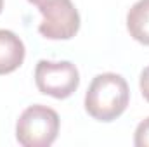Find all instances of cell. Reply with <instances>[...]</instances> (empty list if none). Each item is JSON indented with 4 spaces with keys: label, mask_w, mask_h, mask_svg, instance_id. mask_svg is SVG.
Listing matches in <instances>:
<instances>
[{
    "label": "cell",
    "mask_w": 149,
    "mask_h": 147,
    "mask_svg": "<svg viewBox=\"0 0 149 147\" xmlns=\"http://www.w3.org/2000/svg\"><path fill=\"white\" fill-rule=\"evenodd\" d=\"M59 116L43 104H33L21 112L16 123L17 142L24 147H49L57 137Z\"/></svg>",
    "instance_id": "obj_2"
},
{
    "label": "cell",
    "mask_w": 149,
    "mask_h": 147,
    "mask_svg": "<svg viewBox=\"0 0 149 147\" xmlns=\"http://www.w3.org/2000/svg\"><path fill=\"white\" fill-rule=\"evenodd\" d=\"M2 3H3V0H0V10H2Z\"/></svg>",
    "instance_id": "obj_9"
},
{
    "label": "cell",
    "mask_w": 149,
    "mask_h": 147,
    "mask_svg": "<svg viewBox=\"0 0 149 147\" xmlns=\"http://www.w3.org/2000/svg\"><path fill=\"white\" fill-rule=\"evenodd\" d=\"M135 146L149 147V118L142 119L135 130Z\"/></svg>",
    "instance_id": "obj_7"
},
{
    "label": "cell",
    "mask_w": 149,
    "mask_h": 147,
    "mask_svg": "<svg viewBox=\"0 0 149 147\" xmlns=\"http://www.w3.org/2000/svg\"><path fill=\"white\" fill-rule=\"evenodd\" d=\"M127 28L130 37L149 45V0L135 2L127 14Z\"/></svg>",
    "instance_id": "obj_6"
},
{
    "label": "cell",
    "mask_w": 149,
    "mask_h": 147,
    "mask_svg": "<svg viewBox=\"0 0 149 147\" xmlns=\"http://www.w3.org/2000/svg\"><path fill=\"white\" fill-rule=\"evenodd\" d=\"M35 3L43 19L38 31L50 40H66L74 37L80 28V14L71 0H30Z\"/></svg>",
    "instance_id": "obj_3"
},
{
    "label": "cell",
    "mask_w": 149,
    "mask_h": 147,
    "mask_svg": "<svg viewBox=\"0 0 149 147\" xmlns=\"http://www.w3.org/2000/svg\"><path fill=\"white\" fill-rule=\"evenodd\" d=\"M24 61V43L16 33L0 30V74L12 73Z\"/></svg>",
    "instance_id": "obj_5"
},
{
    "label": "cell",
    "mask_w": 149,
    "mask_h": 147,
    "mask_svg": "<svg viewBox=\"0 0 149 147\" xmlns=\"http://www.w3.org/2000/svg\"><path fill=\"white\" fill-rule=\"evenodd\" d=\"M141 92H142L144 99L149 102V66L141 74Z\"/></svg>",
    "instance_id": "obj_8"
},
{
    "label": "cell",
    "mask_w": 149,
    "mask_h": 147,
    "mask_svg": "<svg viewBox=\"0 0 149 147\" xmlns=\"http://www.w3.org/2000/svg\"><path fill=\"white\" fill-rule=\"evenodd\" d=\"M128 85L116 73L97 74L85 95V109L99 121H113L128 106Z\"/></svg>",
    "instance_id": "obj_1"
},
{
    "label": "cell",
    "mask_w": 149,
    "mask_h": 147,
    "mask_svg": "<svg viewBox=\"0 0 149 147\" xmlns=\"http://www.w3.org/2000/svg\"><path fill=\"white\" fill-rule=\"evenodd\" d=\"M35 81L42 94L56 99H66L78 88L80 74L76 66L70 61L52 62L42 59L35 69Z\"/></svg>",
    "instance_id": "obj_4"
}]
</instances>
